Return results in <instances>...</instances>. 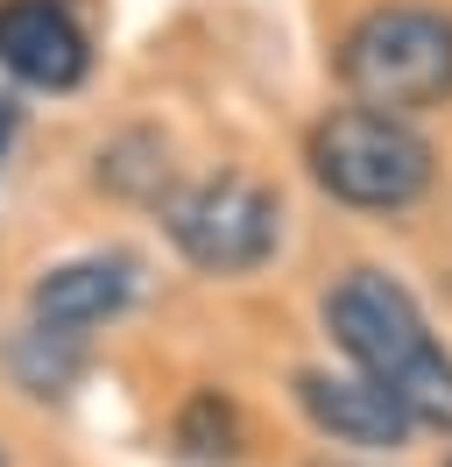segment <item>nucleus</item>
<instances>
[{"label":"nucleus","instance_id":"3","mask_svg":"<svg viewBox=\"0 0 452 467\" xmlns=\"http://www.w3.org/2000/svg\"><path fill=\"white\" fill-rule=\"evenodd\" d=\"M311 177L354 213H403L431 192V142L403 114L339 107L311 128Z\"/></svg>","mask_w":452,"mask_h":467},{"label":"nucleus","instance_id":"11","mask_svg":"<svg viewBox=\"0 0 452 467\" xmlns=\"http://www.w3.org/2000/svg\"><path fill=\"white\" fill-rule=\"evenodd\" d=\"M0 142H7V114H0Z\"/></svg>","mask_w":452,"mask_h":467},{"label":"nucleus","instance_id":"5","mask_svg":"<svg viewBox=\"0 0 452 467\" xmlns=\"http://www.w3.org/2000/svg\"><path fill=\"white\" fill-rule=\"evenodd\" d=\"M0 64L36 92H71L92 71V50L56 0H0Z\"/></svg>","mask_w":452,"mask_h":467},{"label":"nucleus","instance_id":"6","mask_svg":"<svg viewBox=\"0 0 452 467\" xmlns=\"http://www.w3.org/2000/svg\"><path fill=\"white\" fill-rule=\"evenodd\" d=\"M128 297H135L128 255H78V263H56L50 276H36L28 319L50 333H85V326H107L113 312H128Z\"/></svg>","mask_w":452,"mask_h":467},{"label":"nucleus","instance_id":"1","mask_svg":"<svg viewBox=\"0 0 452 467\" xmlns=\"http://www.w3.org/2000/svg\"><path fill=\"white\" fill-rule=\"evenodd\" d=\"M325 326L346 348V361L367 382H382L396 404L410 410V425L452 432V361L431 340L417 297L382 269H354L333 297H325Z\"/></svg>","mask_w":452,"mask_h":467},{"label":"nucleus","instance_id":"9","mask_svg":"<svg viewBox=\"0 0 452 467\" xmlns=\"http://www.w3.org/2000/svg\"><path fill=\"white\" fill-rule=\"evenodd\" d=\"M177 446L191 461H233L241 453V410L226 404L220 389H198L191 404L177 410Z\"/></svg>","mask_w":452,"mask_h":467},{"label":"nucleus","instance_id":"8","mask_svg":"<svg viewBox=\"0 0 452 467\" xmlns=\"http://www.w3.org/2000/svg\"><path fill=\"white\" fill-rule=\"evenodd\" d=\"M99 184L120 199H163L170 192V142L156 128H128L99 149Z\"/></svg>","mask_w":452,"mask_h":467},{"label":"nucleus","instance_id":"4","mask_svg":"<svg viewBox=\"0 0 452 467\" xmlns=\"http://www.w3.org/2000/svg\"><path fill=\"white\" fill-rule=\"evenodd\" d=\"M163 227L191 269H205V276H248V269H262L276 255L282 205L269 184H254L241 171H220V177H198L184 192H170Z\"/></svg>","mask_w":452,"mask_h":467},{"label":"nucleus","instance_id":"12","mask_svg":"<svg viewBox=\"0 0 452 467\" xmlns=\"http://www.w3.org/2000/svg\"><path fill=\"white\" fill-rule=\"evenodd\" d=\"M318 467H346V461H318Z\"/></svg>","mask_w":452,"mask_h":467},{"label":"nucleus","instance_id":"10","mask_svg":"<svg viewBox=\"0 0 452 467\" xmlns=\"http://www.w3.org/2000/svg\"><path fill=\"white\" fill-rule=\"evenodd\" d=\"M15 376L36 389V397H56L64 382L78 376V333H50V326H28L15 340Z\"/></svg>","mask_w":452,"mask_h":467},{"label":"nucleus","instance_id":"2","mask_svg":"<svg viewBox=\"0 0 452 467\" xmlns=\"http://www.w3.org/2000/svg\"><path fill=\"white\" fill-rule=\"evenodd\" d=\"M339 86L382 114H424L452 99V15L375 7L339 43Z\"/></svg>","mask_w":452,"mask_h":467},{"label":"nucleus","instance_id":"7","mask_svg":"<svg viewBox=\"0 0 452 467\" xmlns=\"http://www.w3.org/2000/svg\"><path fill=\"white\" fill-rule=\"evenodd\" d=\"M297 404L318 432L346 439V446H403V439L417 432L410 425V410L396 404L382 382L367 376H325V368H304L297 376Z\"/></svg>","mask_w":452,"mask_h":467}]
</instances>
